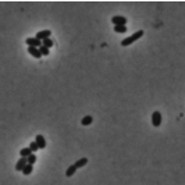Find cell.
Returning a JSON list of instances; mask_svg holds the SVG:
<instances>
[{
	"mask_svg": "<svg viewBox=\"0 0 185 185\" xmlns=\"http://www.w3.org/2000/svg\"><path fill=\"white\" fill-rule=\"evenodd\" d=\"M143 36V31H137L135 33H132V35H130L128 38H125V39H122L121 41V46H130L131 43L137 42L139 38Z\"/></svg>",
	"mask_w": 185,
	"mask_h": 185,
	"instance_id": "cell-1",
	"label": "cell"
},
{
	"mask_svg": "<svg viewBox=\"0 0 185 185\" xmlns=\"http://www.w3.org/2000/svg\"><path fill=\"white\" fill-rule=\"evenodd\" d=\"M162 121H163V118H162L160 111H153V114H152V124H153L154 127H160Z\"/></svg>",
	"mask_w": 185,
	"mask_h": 185,
	"instance_id": "cell-3",
	"label": "cell"
},
{
	"mask_svg": "<svg viewBox=\"0 0 185 185\" xmlns=\"http://www.w3.org/2000/svg\"><path fill=\"white\" fill-rule=\"evenodd\" d=\"M75 171H77V167H75L74 164H71L68 169L65 170V175H67V177H73V175L75 174Z\"/></svg>",
	"mask_w": 185,
	"mask_h": 185,
	"instance_id": "cell-11",
	"label": "cell"
},
{
	"mask_svg": "<svg viewBox=\"0 0 185 185\" xmlns=\"http://www.w3.org/2000/svg\"><path fill=\"white\" fill-rule=\"evenodd\" d=\"M26 159L25 157H21L20 159V160H18V162H17V164H16V170L17 171H22V170H24V167H25L26 166Z\"/></svg>",
	"mask_w": 185,
	"mask_h": 185,
	"instance_id": "cell-7",
	"label": "cell"
},
{
	"mask_svg": "<svg viewBox=\"0 0 185 185\" xmlns=\"http://www.w3.org/2000/svg\"><path fill=\"white\" fill-rule=\"evenodd\" d=\"M92 121H93V117L92 116H85L82 120H81V124L82 125H89V124H92Z\"/></svg>",
	"mask_w": 185,
	"mask_h": 185,
	"instance_id": "cell-12",
	"label": "cell"
},
{
	"mask_svg": "<svg viewBox=\"0 0 185 185\" xmlns=\"http://www.w3.org/2000/svg\"><path fill=\"white\" fill-rule=\"evenodd\" d=\"M32 170H33V166H31V164H26L25 167H24V170H22V174H24V175H29L32 173Z\"/></svg>",
	"mask_w": 185,
	"mask_h": 185,
	"instance_id": "cell-14",
	"label": "cell"
},
{
	"mask_svg": "<svg viewBox=\"0 0 185 185\" xmlns=\"http://www.w3.org/2000/svg\"><path fill=\"white\" fill-rule=\"evenodd\" d=\"M28 148H29V149L32 150V153H33V152H36L38 149H39V148H38V145H36V142H35V141L29 143V146H28Z\"/></svg>",
	"mask_w": 185,
	"mask_h": 185,
	"instance_id": "cell-18",
	"label": "cell"
},
{
	"mask_svg": "<svg viewBox=\"0 0 185 185\" xmlns=\"http://www.w3.org/2000/svg\"><path fill=\"white\" fill-rule=\"evenodd\" d=\"M28 53L31 54L32 57H35V58H41V57H42V54H41V52H39V49H38V48H28Z\"/></svg>",
	"mask_w": 185,
	"mask_h": 185,
	"instance_id": "cell-8",
	"label": "cell"
},
{
	"mask_svg": "<svg viewBox=\"0 0 185 185\" xmlns=\"http://www.w3.org/2000/svg\"><path fill=\"white\" fill-rule=\"evenodd\" d=\"M35 162H36V154L32 153L31 156H28V157H26V163L31 164V166H33V164H35Z\"/></svg>",
	"mask_w": 185,
	"mask_h": 185,
	"instance_id": "cell-15",
	"label": "cell"
},
{
	"mask_svg": "<svg viewBox=\"0 0 185 185\" xmlns=\"http://www.w3.org/2000/svg\"><path fill=\"white\" fill-rule=\"evenodd\" d=\"M88 164V159L86 157H82V159H79V160H77L74 163V166L77 167V169H81V167H85Z\"/></svg>",
	"mask_w": 185,
	"mask_h": 185,
	"instance_id": "cell-9",
	"label": "cell"
},
{
	"mask_svg": "<svg viewBox=\"0 0 185 185\" xmlns=\"http://www.w3.org/2000/svg\"><path fill=\"white\" fill-rule=\"evenodd\" d=\"M35 142H36V145H38V148H39V149H45V148H46V139H45V137L41 135V134H38V135H36Z\"/></svg>",
	"mask_w": 185,
	"mask_h": 185,
	"instance_id": "cell-6",
	"label": "cell"
},
{
	"mask_svg": "<svg viewBox=\"0 0 185 185\" xmlns=\"http://www.w3.org/2000/svg\"><path fill=\"white\" fill-rule=\"evenodd\" d=\"M111 22L114 24V26L116 25H127V18L122 17V16H114L111 18Z\"/></svg>",
	"mask_w": 185,
	"mask_h": 185,
	"instance_id": "cell-4",
	"label": "cell"
},
{
	"mask_svg": "<svg viewBox=\"0 0 185 185\" xmlns=\"http://www.w3.org/2000/svg\"><path fill=\"white\" fill-rule=\"evenodd\" d=\"M25 43L28 45V48H41L42 46V42L39 41V39H36V38H26Z\"/></svg>",
	"mask_w": 185,
	"mask_h": 185,
	"instance_id": "cell-2",
	"label": "cell"
},
{
	"mask_svg": "<svg viewBox=\"0 0 185 185\" xmlns=\"http://www.w3.org/2000/svg\"><path fill=\"white\" fill-rule=\"evenodd\" d=\"M52 36V31H49V29H45V31H39L36 33V39H39L41 42L42 41H45V39H49V38Z\"/></svg>",
	"mask_w": 185,
	"mask_h": 185,
	"instance_id": "cell-5",
	"label": "cell"
},
{
	"mask_svg": "<svg viewBox=\"0 0 185 185\" xmlns=\"http://www.w3.org/2000/svg\"><path fill=\"white\" fill-rule=\"evenodd\" d=\"M42 45L49 49V48H52V46H53V41L50 39V38H49V39H45V41H42Z\"/></svg>",
	"mask_w": 185,
	"mask_h": 185,
	"instance_id": "cell-16",
	"label": "cell"
},
{
	"mask_svg": "<svg viewBox=\"0 0 185 185\" xmlns=\"http://www.w3.org/2000/svg\"><path fill=\"white\" fill-rule=\"evenodd\" d=\"M39 52H41V54H42V56H48L49 54V49L46 48V46H41V48H39Z\"/></svg>",
	"mask_w": 185,
	"mask_h": 185,
	"instance_id": "cell-17",
	"label": "cell"
},
{
	"mask_svg": "<svg viewBox=\"0 0 185 185\" xmlns=\"http://www.w3.org/2000/svg\"><path fill=\"white\" fill-rule=\"evenodd\" d=\"M114 32H117V33H125L127 32V25H116L114 26Z\"/></svg>",
	"mask_w": 185,
	"mask_h": 185,
	"instance_id": "cell-13",
	"label": "cell"
},
{
	"mask_svg": "<svg viewBox=\"0 0 185 185\" xmlns=\"http://www.w3.org/2000/svg\"><path fill=\"white\" fill-rule=\"evenodd\" d=\"M32 154V150L29 148H24V149H21V150H20V156H21V157H28V156H31Z\"/></svg>",
	"mask_w": 185,
	"mask_h": 185,
	"instance_id": "cell-10",
	"label": "cell"
}]
</instances>
